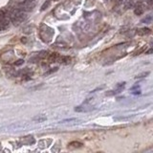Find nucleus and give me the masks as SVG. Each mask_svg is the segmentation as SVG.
<instances>
[{"label":"nucleus","instance_id":"nucleus-1","mask_svg":"<svg viewBox=\"0 0 153 153\" xmlns=\"http://www.w3.org/2000/svg\"><path fill=\"white\" fill-rule=\"evenodd\" d=\"M25 18H26V14L19 8L13 10L12 13H10V20L12 21L14 25L20 24L23 20H25Z\"/></svg>","mask_w":153,"mask_h":153},{"label":"nucleus","instance_id":"nucleus-2","mask_svg":"<svg viewBox=\"0 0 153 153\" xmlns=\"http://www.w3.org/2000/svg\"><path fill=\"white\" fill-rule=\"evenodd\" d=\"M43 27H44L45 30H43V29L41 28V30H40V38H42L43 41L49 42L51 39H52V36L54 35V30L48 27V29H47L48 31H46V26H45V25H43Z\"/></svg>","mask_w":153,"mask_h":153},{"label":"nucleus","instance_id":"nucleus-3","mask_svg":"<svg viewBox=\"0 0 153 153\" xmlns=\"http://www.w3.org/2000/svg\"><path fill=\"white\" fill-rule=\"evenodd\" d=\"M94 107L92 105L88 104V103H84L83 105H81V106H76L75 108V111L76 112H89V111H92L94 110Z\"/></svg>","mask_w":153,"mask_h":153},{"label":"nucleus","instance_id":"nucleus-4","mask_svg":"<svg viewBox=\"0 0 153 153\" xmlns=\"http://www.w3.org/2000/svg\"><path fill=\"white\" fill-rule=\"evenodd\" d=\"M34 7H35L34 1H26V2L22 3V4H20L19 9L22 11H25V12H31V11L34 9Z\"/></svg>","mask_w":153,"mask_h":153},{"label":"nucleus","instance_id":"nucleus-5","mask_svg":"<svg viewBox=\"0 0 153 153\" xmlns=\"http://www.w3.org/2000/svg\"><path fill=\"white\" fill-rule=\"evenodd\" d=\"M9 27V19L7 16L0 18V31L5 30Z\"/></svg>","mask_w":153,"mask_h":153},{"label":"nucleus","instance_id":"nucleus-6","mask_svg":"<svg viewBox=\"0 0 153 153\" xmlns=\"http://www.w3.org/2000/svg\"><path fill=\"white\" fill-rule=\"evenodd\" d=\"M82 145H83V144L81 143V142L73 141V142H71V143L68 144V148L69 149H78V148H81Z\"/></svg>","mask_w":153,"mask_h":153},{"label":"nucleus","instance_id":"nucleus-7","mask_svg":"<svg viewBox=\"0 0 153 153\" xmlns=\"http://www.w3.org/2000/svg\"><path fill=\"white\" fill-rule=\"evenodd\" d=\"M136 34L139 35H147L151 34V30L149 28H142V29H139V30H137Z\"/></svg>","mask_w":153,"mask_h":153},{"label":"nucleus","instance_id":"nucleus-8","mask_svg":"<svg viewBox=\"0 0 153 153\" xmlns=\"http://www.w3.org/2000/svg\"><path fill=\"white\" fill-rule=\"evenodd\" d=\"M46 120H47V117L44 115H36L35 117L32 119V121L35 122V123H43V122H45Z\"/></svg>","mask_w":153,"mask_h":153},{"label":"nucleus","instance_id":"nucleus-9","mask_svg":"<svg viewBox=\"0 0 153 153\" xmlns=\"http://www.w3.org/2000/svg\"><path fill=\"white\" fill-rule=\"evenodd\" d=\"M144 5H142L141 3H140V4H138L135 7V10H134V13L137 14V16H141L142 13H144Z\"/></svg>","mask_w":153,"mask_h":153},{"label":"nucleus","instance_id":"nucleus-10","mask_svg":"<svg viewBox=\"0 0 153 153\" xmlns=\"http://www.w3.org/2000/svg\"><path fill=\"white\" fill-rule=\"evenodd\" d=\"M59 54H57V53H53V54H51L49 56L48 60L50 61V62H56V61L59 59Z\"/></svg>","mask_w":153,"mask_h":153},{"label":"nucleus","instance_id":"nucleus-11","mask_svg":"<svg viewBox=\"0 0 153 153\" xmlns=\"http://www.w3.org/2000/svg\"><path fill=\"white\" fill-rule=\"evenodd\" d=\"M22 143L23 144H34L35 143V140H34V138H33L32 136L25 137L24 139H22Z\"/></svg>","mask_w":153,"mask_h":153},{"label":"nucleus","instance_id":"nucleus-12","mask_svg":"<svg viewBox=\"0 0 153 153\" xmlns=\"http://www.w3.org/2000/svg\"><path fill=\"white\" fill-rule=\"evenodd\" d=\"M59 59L61 63H64V64H69L71 62V57H59Z\"/></svg>","mask_w":153,"mask_h":153},{"label":"nucleus","instance_id":"nucleus-13","mask_svg":"<svg viewBox=\"0 0 153 153\" xmlns=\"http://www.w3.org/2000/svg\"><path fill=\"white\" fill-rule=\"evenodd\" d=\"M50 4H51V1L50 0H46V1L43 3V5L41 6V11H45L46 9H48V7L50 6Z\"/></svg>","mask_w":153,"mask_h":153},{"label":"nucleus","instance_id":"nucleus-14","mask_svg":"<svg viewBox=\"0 0 153 153\" xmlns=\"http://www.w3.org/2000/svg\"><path fill=\"white\" fill-rule=\"evenodd\" d=\"M151 21H152V16H148L147 17H145L144 19H143L141 21L142 23H147V24H149V23H151Z\"/></svg>","mask_w":153,"mask_h":153},{"label":"nucleus","instance_id":"nucleus-15","mask_svg":"<svg viewBox=\"0 0 153 153\" xmlns=\"http://www.w3.org/2000/svg\"><path fill=\"white\" fill-rule=\"evenodd\" d=\"M133 1L132 0H127V1L125 2V10H127V9H129V8H131V7H133Z\"/></svg>","mask_w":153,"mask_h":153},{"label":"nucleus","instance_id":"nucleus-16","mask_svg":"<svg viewBox=\"0 0 153 153\" xmlns=\"http://www.w3.org/2000/svg\"><path fill=\"white\" fill-rule=\"evenodd\" d=\"M149 75V72H144V73H142V74H139L136 76V79H141V78H144V76H147Z\"/></svg>","mask_w":153,"mask_h":153},{"label":"nucleus","instance_id":"nucleus-17","mask_svg":"<svg viewBox=\"0 0 153 153\" xmlns=\"http://www.w3.org/2000/svg\"><path fill=\"white\" fill-rule=\"evenodd\" d=\"M23 63H24L23 59H18V60L16 61V62H14V65H16V66H20V65H22Z\"/></svg>","mask_w":153,"mask_h":153},{"label":"nucleus","instance_id":"nucleus-18","mask_svg":"<svg viewBox=\"0 0 153 153\" xmlns=\"http://www.w3.org/2000/svg\"><path fill=\"white\" fill-rule=\"evenodd\" d=\"M57 69H59V68H53L52 70H50V71H48V72H46V73H45V75H49V74H52V73H54V72H57Z\"/></svg>","mask_w":153,"mask_h":153},{"label":"nucleus","instance_id":"nucleus-19","mask_svg":"<svg viewBox=\"0 0 153 153\" xmlns=\"http://www.w3.org/2000/svg\"><path fill=\"white\" fill-rule=\"evenodd\" d=\"M144 50V47H142V48L140 49V50H138V51H136V52L135 53H134L133 55H134V56H137V55H139L140 53H142V52H143V51Z\"/></svg>","mask_w":153,"mask_h":153},{"label":"nucleus","instance_id":"nucleus-20","mask_svg":"<svg viewBox=\"0 0 153 153\" xmlns=\"http://www.w3.org/2000/svg\"><path fill=\"white\" fill-rule=\"evenodd\" d=\"M115 94H117L116 91H109V92H107L105 95H106V96H112V95H115Z\"/></svg>","mask_w":153,"mask_h":153},{"label":"nucleus","instance_id":"nucleus-21","mask_svg":"<svg viewBox=\"0 0 153 153\" xmlns=\"http://www.w3.org/2000/svg\"><path fill=\"white\" fill-rule=\"evenodd\" d=\"M73 121H76V119H69V120H64V121H61V123H68V122H73Z\"/></svg>","mask_w":153,"mask_h":153},{"label":"nucleus","instance_id":"nucleus-22","mask_svg":"<svg viewBox=\"0 0 153 153\" xmlns=\"http://www.w3.org/2000/svg\"><path fill=\"white\" fill-rule=\"evenodd\" d=\"M47 52H41L40 54H39V57H45L47 56Z\"/></svg>","mask_w":153,"mask_h":153},{"label":"nucleus","instance_id":"nucleus-23","mask_svg":"<svg viewBox=\"0 0 153 153\" xmlns=\"http://www.w3.org/2000/svg\"><path fill=\"white\" fill-rule=\"evenodd\" d=\"M104 87H105L104 85H103V86H101V87H98V88H96V89H95V90H93V91H92V92L94 93V92H96V91H99V90H101V89H103V88H104Z\"/></svg>","mask_w":153,"mask_h":153},{"label":"nucleus","instance_id":"nucleus-24","mask_svg":"<svg viewBox=\"0 0 153 153\" xmlns=\"http://www.w3.org/2000/svg\"><path fill=\"white\" fill-rule=\"evenodd\" d=\"M145 3H147L149 7L152 6V0H145Z\"/></svg>","mask_w":153,"mask_h":153},{"label":"nucleus","instance_id":"nucleus-25","mask_svg":"<svg viewBox=\"0 0 153 153\" xmlns=\"http://www.w3.org/2000/svg\"><path fill=\"white\" fill-rule=\"evenodd\" d=\"M123 2H125V0H116V4H117V5L123 4Z\"/></svg>","mask_w":153,"mask_h":153},{"label":"nucleus","instance_id":"nucleus-26","mask_svg":"<svg viewBox=\"0 0 153 153\" xmlns=\"http://www.w3.org/2000/svg\"><path fill=\"white\" fill-rule=\"evenodd\" d=\"M152 52H153V50H152V49H150V50H148V51H147V53H145V54H147V55H149V54H150V53H152Z\"/></svg>","mask_w":153,"mask_h":153},{"label":"nucleus","instance_id":"nucleus-27","mask_svg":"<svg viewBox=\"0 0 153 153\" xmlns=\"http://www.w3.org/2000/svg\"><path fill=\"white\" fill-rule=\"evenodd\" d=\"M133 94H140V91H135V92H133Z\"/></svg>","mask_w":153,"mask_h":153},{"label":"nucleus","instance_id":"nucleus-28","mask_svg":"<svg viewBox=\"0 0 153 153\" xmlns=\"http://www.w3.org/2000/svg\"><path fill=\"white\" fill-rule=\"evenodd\" d=\"M27 1H34V0H27Z\"/></svg>","mask_w":153,"mask_h":153},{"label":"nucleus","instance_id":"nucleus-29","mask_svg":"<svg viewBox=\"0 0 153 153\" xmlns=\"http://www.w3.org/2000/svg\"><path fill=\"white\" fill-rule=\"evenodd\" d=\"M54 1H59V0H54Z\"/></svg>","mask_w":153,"mask_h":153}]
</instances>
